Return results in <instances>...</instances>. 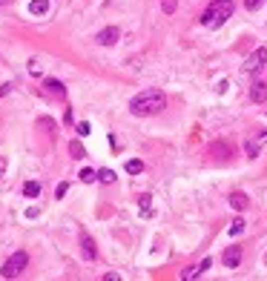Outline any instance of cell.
<instances>
[{
	"instance_id": "21",
	"label": "cell",
	"mask_w": 267,
	"mask_h": 281,
	"mask_svg": "<svg viewBox=\"0 0 267 281\" xmlns=\"http://www.w3.org/2000/svg\"><path fill=\"white\" fill-rule=\"evenodd\" d=\"M265 6V0H244V9L247 12H256V9H262Z\"/></svg>"
},
{
	"instance_id": "3",
	"label": "cell",
	"mask_w": 267,
	"mask_h": 281,
	"mask_svg": "<svg viewBox=\"0 0 267 281\" xmlns=\"http://www.w3.org/2000/svg\"><path fill=\"white\" fill-rule=\"evenodd\" d=\"M26 264H29V256H26L23 250H17V253H12V256L3 261L0 276H3V279H17V276L26 270Z\"/></svg>"
},
{
	"instance_id": "5",
	"label": "cell",
	"mask_w": 267,
	"mask_h": 281,
	"mask_svg": "<svg viewBox=\"0 0 267 281\" xmlns=\"http://www.w3.org/2000/svg\"><path fill=\"white\" fill-rule=\"evenodd\" d=\"M262 146H267V129H262L259 135H253V138L244 143V152L250 155V158H256V155L262 152Z\"/></svg>"
},
{
	"instance_id": "15",
	"label": "cell",
	"mask_w": 267,
	"mask_h": 281,
	"mask_svg": "<svg viewBox=\"0 0 267 281\" xmlns=\"http://www.w3.org/2000/svg\"><path fill=\"white\" fill-rule=\"evenodd\" d=\"M23 195L26 198H37V195H40V184H37V181H26L23 184Z\"/></svg>"
},
{
	"instance_id": "16",
	"label": "cell",
	"mask_w": 267,
	"mask_h": 281,
	"mask_svg": "<svg viewBox=\"0 0 267 281\" xmlns=\"http://www.w3.org/2000/svg\"><path fill=\"white\" fill-rule=\"evenodd\" d=\"M127 172H129V175H138V172H144V161H138V158L127 161Z\"/></svg>"
},
{
	"instance_id": "28",
	"label": "cell",
	"mask_w": 267,
	"mask_h": 281,
	"mask_svg": "<svg viewBox=\"0 0 267 281\" xmlns=\"http://www.w3.org/2000/svg\"><path fill=\"white\" fill-rule=\"evenodd\" d=\"M6 92H9V83H3V86H0V98H3Z\"/></svg>"
},
{
	"instance_id": "14",
	"label": "cell",
	"mask_w": 267,
	"mask_h": 281,
	"mask_svg": "<svg viewBox=\"0 0 267 281\" xmlns=\"http://www.w3.org/2000/svg\"><path fill=\"white\" fill-rule=\"evenodd\" d=\"M49 12V0H32L29 3V14H46Z\"/></svg>"
},
{
	"instance_id": "12",
	"label": "cell",
	"mask_w": 267,
	"mask_h": 281,
	"mask_svg": "<svg viewBox=\"0 0 267 281\" xmlns=\"http://www.w3.org/2000/svg\"><path fill=\"white\" fill-rule=\"evenodd\" d=\"M81 247H83V258H89V261H92V258L98 256V250H95V241L89 238V235H83V238H81Z\"/></svg>"
},
{
	"instance_id": "10",
	"label": "cell",
	"mask_w": 267,
	"mask_h": 281,
	"mask_svg": "<svg viewBox=\"0 0 267 281\" xmlns=\"http://www.w3.org/2000/svg\"><path fill=\"white\" fill-rule=\"evenodd\" d=\"M43 89H46L49 95H55V98H66V86L60 81H55V78H46V81H43Z\"/></svg>"
},
{
	"instance_id": "17",
	"label": "cell",
	"mask_w": 267,
	"mask_h": 281,
	"mask_svg": "<svg viewBox=\"0 0 267 281\" xmlns=\"http://www.w3.org/2000/svg\"><path fill=\"white\" fill-rule=\"evenodd\" d=\"M244 233V218H233L230 221V235L236 238V235H242Z\"/></svg>"
},
{
	"instance_id": "27",
	"label": "cell",
	"mask_w": 267,
	"mask_h": 281,
	"mask_svg": "<svg viewBox=\"0 0 267 281\" xmlns=\"http://www.w3.org/2000/svg\"><path fill=\"white\" fill-rule=\"evenodd\" d=\"M6 166H9V161H6V155H0V178H3V172H6Z\"/></svg>"
},
{
	"instance_id": "23",
	"label": "cell",
	"mask_w": 267,
	"mask_h": 281,
	"mask_svg": "<svg viewBox=\"0 0 267 281\" xmlns=\"http://www.w3.org/2000/svg\"><path fill=\"white\" fill-rule=\"evenodd\" d=\"M75 132H78L81 138H86V135L92 132V127H89V124H75Z\"/></svg>"
},
{
	"instance_id": "18",
	"label": "cell",
	"mask_w": 267,
	"mask_h": 281,
	"mask_svg": "<svg viewBox=\"0 0 267 281\" xmlns=\"http://www.w3.org/2000/svg\"><path fill=\"white\" fill-rule=\"evenodd\" d=\"M115 172H112V169H101V172H98V181H101V184H115Z\"/></svg>"
},
{
	"instance_id": "6",
	"label": "cell",
	"mask_w": 267,
	"mask_h": 281,
	"mask_svg": "<svg viewBox=\"0 0 267 281\" xmlns=\"http://www.w3.org/2000/svg\"><path fill=\"white\" fill-rule=\"evenodd\" d=\"M118 37H121V29H118V26H106V29H101V32L95 35V40H98L101 46H115Z\"/></svg>"
},
{
	"instance_id": "7",
	"label": "cell",
	"mask_w": 267,
	"mask_h": 281,
	"mask_svg": "<svg viewBox=\"0 0 267 281\" xmlns=\"http://www.w3.org/2000/svg\"><path fill=\"white\" fill-rule=\"evenodd\" d=\"M210 267H213V258H204L201 264H193V267H187L184 273H181V279H184V281H190V279H198V276H201V273H207Z\"/></svg>"
},
{
	"instance_id": "9",
	"label": "cell",
	"mask_w": 267,
	"mask_h": 281,
	"mask_svg": "<svg viewBox=\"0 0 267 281\" xmlns=\"http://www.w3.org/2000/svg\"><path fill=\"white\" fill-rule=\"evenodd\" d=\"M250 101H253V104H265L267 101V83L265 81H259V83L250 86Z\"/></svg>"
},
{
	"instance_id": "1",
	"label": "cell",
	"mask_w": 267,
	"mask_h": 281,
	"mask_svg": "<svg viewBox=\"0 0 267 281\" xmlns=\"http://www.w3.org/2000/svg\"><path fill=\"white\" fill-rule=\"evenodd\" d=\"M164 106H167V95L161 89H144V92H138L129 101V112L138 118H150V115H158Z\"/></svg>"
},
{
	"instance_id": "26",
	"label": "cell",
	"mask_w": 267,
	"mask_h": 281,
	"mask_svg": "<svg viewBox=\"0 0 267 281\" xmlns=\"http://www.w3.org/2000/svg\"><path fill=\"white\" fill-rule=\"evenodd\" d=\"M29 72H32V75H40V66H37V60H29Z\"/></svg>"
},
{
	"instance_id": "2",
	"label": "cell",
	"mask_w": 267,
	"mask_h": 281,
	"mask_svg": "<svg viewBox=\"0 0 267 281\" xmlns=\"http://www.w3.org/2000/svg\"><path fill=\"white\" fill-rule=\"evenodd\" d=\"M233 12H236V3L233 0H213L207 9H204V14H201V26L204 29H221L233 17Z\"/></svg>"
},
{
	"instance_id": "24",
	"label": "cell",
	"mask_w": 267,
	"mask_h": 281,
	"mask_svg": "<svg viewBox=\"0 0 267 281\" xmlns=\"http://www.w3.org/2000/svg\"><path fill=\"white\" fill-rule=\"evenodd\" d=\"M66 192H69V184H66V181H60V184H58V189H55V195H58V198H63Z\"/></svg>"
},
{
	"instance_id": "8",
	"label": "cell",
	"mask_w": 267,
	"mask_h": 281,
	"mask_svg": "<svg viewBox=\"0 0 267 281\" xmlns=\"http://www.w3.org/2000/svg\"><path fill=\"white\" fill-rule=\"evenodd\" d=\"M221 261H224V267L236 270L239 264H242V247H227L224 256H221Z\"/></svg>"
},
{
	"instance_id": "25",
	"label": "cell",
	"mask_w": 267,
	"mask_h": 281,
	"mask_svg": "<svg viewBox=\"0 0 267 281\" xmlns=\"http://www.w3.org/2000/svg\"><path fill=\"white\" fill-rule=\"evenodd\" d=\"M63 124H66V127H72V124H75V118H72V109H69V106H66V112H63Z\"/></svg>"
},
{
	"instance_id": "11",
	"label": "cell",
	"mask_w": 267,
	"mask_h": 281,
	"mask_svg": "<svg viewBox=\"0 0 267 281\" xmlns=\"http://www.w3.org/2000/svg\"><path fill=\"white\" fill-rule=\"evenodd\" d=\"M227 201H230V207H233V210H239V212L250 207V198H247L244 192H230V198H227Z\"/></svg>"
},
{
	"instance_id": "20",
	"label": "cell",
	"mask_w": 267,
	"mask_h": 281,
	"mask_svg": "<svg viewBox=\"0 0 267 281\" xmlns=\"http://www.w3.org/2000/svg\"><path fill=\"white\" fill-rule=\"evenodd\" d=\"M175 6H178V0H161V12L164 14H175Z\"/></svg>"
},
{
	"instance_id": "13",
	"label": "cell",
	"mask_w": 267,
	"mask_h": 281,
	"mask_svg": "<svg viewBox=\"0 0 267 281\" xmlns=\"http://www.w3.org/2000/svg\"><path fill=\"white\" fill-rule=\"evenodd\" d=\"M69 152H72L75 161H83V158H86V149H83L81 140H69Z\"/></svg>"
},
{
	"instance_id": "4",
	"label": "cell",
	"mask_w": 267,
	"mask_h": 281,
	"mask_svg": "<svg viewBox=\"0 0 267 281\" xmlns=\"http://www.w3.org/2000/svg\"><path fill=\"white\" fill-rule=\"evenodd\" d=\"M265 63H267V49H265V46H259L256 52H250V55L244 58L242 72H244V75H259V72L265 69Z\"/></svg>"
},
{
	"instance_id": "19",
	"label": "cell",
	"mask_w": 267,
	"mask_h": 281,
	"mask_svg": "<svg viewBox=\"0 0 267 281\" xmlns=\"http://www.w3.org/2000/svg\"><path fill=\"white\" fill-rule=\"evenodd\" d=\"M81 181L83 184H95L98 181V172L95 169H81Z\"/></svg>"
},
{
	"instance_id": "29",
	"label": "cell",
	"mask_w": 267,
	"mask_h": 281,
	"mask_svg": "<svg viewBox=\"0 0 267 281\" xmlns=\"http://www.w3.org/2000/svg\"><path fill=\"white\" fill-rule=\"evenodd\" d=\"M265 264H267V256H265Z\"/></svg>"
},
{
	"instance_id": "22",
	"label": "cell",
	"mask_w": 267,
	"mask_h": 281,
	"mask_svg": "<svg viewBox=\"0 0 267 281\" xmlns=\"http://www.w3.org/2000/svg\"><path fill=\"white\" fill-rule=\"evenodd\" d=\"M150 195H141V198H138V204H141V212H144V215H150Z\"/></svg>"
}]
</instances>
